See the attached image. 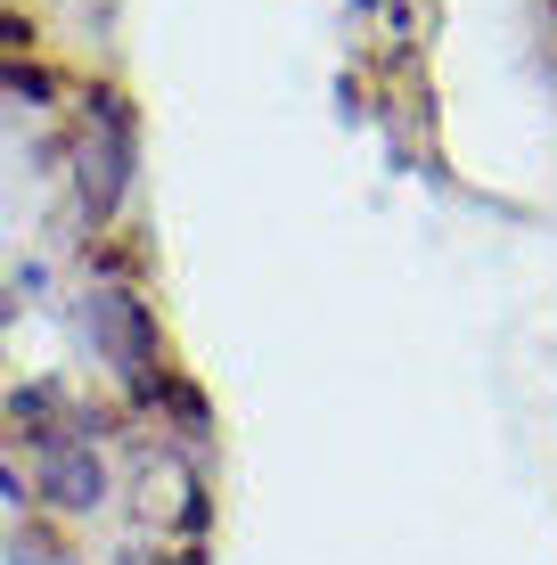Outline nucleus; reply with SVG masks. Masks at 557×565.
I'll list each match as a JSON object with an SVG mask.
<instances>
[{
  "instance_id": "1",
  "label": "nucleus",
  "mask_w": 557,
  "mask_h": 565,
  "mask_svg": "<svg viewBox=\"0 0 557 565\" xmlns=\"http://www.w3.org/2000/svg\"><path fill=\"white\" fill-rule=\"evenodd\" d=\"M131 164H140V124H131L124 99H90V124H83V213L107 222L131 189Z\"/></svg>"
},
{
  "instance_id": "2",
  "label": "nucleus",
  "mask_w": 557,
  "mask_h": 565,
  "mask_svg": "<svg viewBox=\"0 0 557 565\" xmlns=\"http://www.w3.org/2000/svg\"><path fill=\"white\" fill-rule=\"evenodd\" d=\"M83 337L99 344V361L115 369V377H131V385L157 377V320H148L140 296H124V287H99V296L83 303Z\"/></svg>"
},
{
  "instance_id": "3",
  "label": "nucleus",
  "mask_w": 557,
  "mask_h": 565,
  "mask_svg": "<svg viewBox=\"0 0 557 565\" xmlns=\"http://www.w3.org/2000/svg\"><path fill=\"white\" fill-rule=\"evenodd\" d=\"M99 492H107V476L83 443H50L42 451V500H57V509H99Z\"/></svg>"
}]
</instances>
